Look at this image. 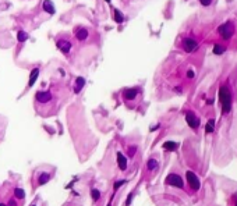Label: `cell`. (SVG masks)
<instances>
[{
  "label": "cell",
  "mask_w": 237,
  "mask_h": 206,
  "mask_svg": "<svg viewBox=\"0 0 237 206\" xmlns=\"http://www.w3.org/2000/svg\"><path fill=\"white\" fill-rule=\"evenodd\" d=\"M137 93H138V91L134 88H130V89H126L124 92H123V98L126 99V100H134L135 96H137Z\"/></svg>",
  "instance_id": "9"
},
{
  "label": "cell",
  "mask_w": 237,
  "mask_h": 206,
  "mask_svg": "<svg viewBox=\"0 0 237 206\" xmlns=\"http://www.w3.org/2000/svg\"><path fill=\"white\" fill-rule=\"evenodd\" d=\"M186 176H187V181H188V185H190L191 190L198 191V188H200V180H198V177L193 171H187Z\"/></svg>",
  "instance_id": "4"
},
{
  "label": "cell",
  "mask_w": 237,
  "mask_h": 206,
  "mask_svg": "<svg viewBox=\"0 0 237 206\" xmlns=\"http://www.w3.org/2000/svg\"><path fill=\"white\" fill-rule=\"evenodd\" d=\"M38 75H39V68H34L32 71H31V75H30V82H28V86H32L34 84H35L36 78H38Z\"/></svg>",
  "instance_id": "13"
},
{
  "label": "cell",
  "mask_w": 237,
  "mask_h": 206,
  "mask_svg": "<svg viewBox=\"0 0 237 206\" xmlns=\"http://www.w3.org/2000/svg\"><path fill=\"white\" fill-rule=\"evenodd\" d=\"M0 206H6V205H4V203H0Z\"/></svg>",
  "instance_id": "29"
},
{
  "label": "cell",
  "mask_w": 237,
  "mask_h": 206,
  "mask_svg": "<svg viewBox=\"0 0 237 206\" xmlns=\"http://www.w3.org/2000/svg\"><path fill=\"white\" fill-rule=\"evenodd\" d=\"M214 127H215V120H209V121L207 123L205 131H207L208 134H211V132H214Z\"/></svg>",
  "instance_id": "19"
},
{
  "label": "cell",
  "mask_w": 237,
  "mask_h": 206,
  "mask_svg": "<svg viewBox=\"0 0 237 206\" xmlns=\"http://www.w3.org/2000/svg\"><path fill=\"white\" fill-rule=\"evenodd\" d=\"M76 38L78 40H85L87 38H88V31H87L85 28H78V30L76 31Z\"/></svg>",
  "instance_id": "12"
},
{
  "label": "cell",
  "mask_w": 237,
  "mask_h": 206,
  "mask_svg": "<svg viewBox=\"0 0 237 206\" xmlns=\"http://www.w3.org/2000/svg\"><path fill=\"white\" fill-rule=\"evenodd\" d=\"M84 84H85V79H84L83 77H78V78L76 79V88H74V92L78 93V92L84 88Z\"/></svg>",
  "instance_id": "15"
},
{
  "label": "cell",
  "mask_w": 237,
  "mask_h": 206,
  "mask_svg": "<svg viewBox=\"0 0 237 206\" xmlns=\"http://www.w3.org/2000/svg\"><path fill=\"white\" fill-rule=\"evenodd\" d=\"M115 21L117 24H122L123 21H124V17H123V14L120 13L117 9H115Z\"/></svg>",
  "instance_id": "16"
},
{
  "label": "cell",
  "mask_w": 237,
  "mask_h": 206,
  "mask_svg": "<svg viewBox=\"0 0 237 206\" xmlns=\"http://www.w3.org/2000/svg\"><path fill=\"white\" fill-rule=\"evenodd\" d=\"M187 75H188V78H193V77H194V71H191L190 70V71L187 72Z\"/></svg>",
  "instance_id": "25"
},
{
  "label": "cell",
  "mask_w": 237,
  "mask_h": 206,
  "mask_svg": "<svg viewBox=\"0 0 237 206\" xmlns=\"http://www.w3.org/2000/svg\"><path fill=\"white\" fill-rule=\"evenodd\" d=\"M14 195H16L17 199H23L24 196H25V192H24V190H21V188H16V190H14Z\"/></svg>",
  "instance_id": "20"
},
{
  "label": "cell",
  "mask_w": 237,
  "mask_h": 206,
  "mask_svg": "<svg viewBox=\"0 0 237 206\" xmlns=\"http://www.w3.org/2000/svg\"><path fill=\"white\" fill-rule=\"evenodd\" d=\"M233 32H234V30L230 23H226L222 26H219V33L223 36V39H230V36L233 35Z\"/></svg>",
  "instance_id": "3"
},
{
  "label": "cell",
  "mask_w": 237,
  "mask_h": 206,
  "mask_svg": "<svg viewBox=\"0 0 237 206\" xmlns=\"http://www.w3.org/2000/svg\"><path fill=\"white\" fill-rule=\"evenodd\" d=\"M122 184H124V181H118V183H116V185H115V188H118V187L122 185Z\"/></svg>",
  "instance_id": "26"
},
{
  "label": "cell",
  "mask_w": 237,
  "mask_h": 206,
  "mask_svg": "<svg viewBox=\"0 0 237 206\" xmlns=\"http://www.w3.org/2000/svg\"><path fill=\"white\" fill-rule=\"evenodd\" d=\"M147 166H148V170H154L155 167L158 166V162L155 160V159H151V160L148 162V164H147Z\"/></svg>",
  "instance_id": "22"
},
{
  "label": "cell",
  "mask_w": 237,
  "mask_h": 206,
  "mask_svg": "<svg viewBox=\"0 0 237 206\" xmlns=\"http://www.w3.org/2000/svg\"><path fill=\"white\" fill-rule=\"evenodd\" d=\"M200 2H201L202 6H209L211 4V0H200Z\"/></svg>",
  "instance_id": "24"
},
{
  "label": "cell",
  "mask_w": 237,
  "mask_h": 206,
  "mask_svg": "<svg viewBox=\"0 0 237 206\" xmlns=\"http://www.w3.org/2000/svg\"><path fill=\"white\" fill-rule=\"evenodd\" d=\"M117 163H118L120 170H126V169H127V159H126L124 155L120 153V152L117 153Z\"/></svg>",
  "instance_id": "11"
},
{
  "label": "cell",
  "mask_w": 237,
  "mask_h": 206,
  "mask_svg": "<svg viewBox=\"0 0 237 206\" xmlns=\"http://www.w3.org/2000/svg\"><path fill=\"white\" fill-rule=\"evenodd\" d=\"M166 184L168 185H173L176 188H183V180H181V177L179 174H169L168 178H166Z\"/></svg>",
  "instance_id": "2"
},
{
  "label": "cell",
  "mask_w": 237,
  "mask_h": 206,
  "mask_svg": "<svg viewBox=\"0 0 237 206\" xmlns=\"http://www.w3.org/2000/svg\"><path fill=\"white\" fill-rule=\"evenodd\" d=\"M131 198H133V194H130V195H129V199H127V205H130V202H131Z\"/></svg>",
  "instance_id": "27"
},
{
  "label": "cell",
  "mask_w": 237,
  "mask_h": 206,
  "mask_svg": "<svg viewBox=\"0 0 237 206\" xmlns=\"http://www.w3.org/2000/svg\"><path fill=\"white\" fill-rule=\"evenodd\" d=\"M43 10L49 14H55V7H53V3L50 0H45L43 2Z\"/></svg>",
  "instance_id": "14"
},
{
  "label": "cell",
  "mask_w": 237,
  "mask_h": 206,
  "mask_svg": "<svg viewBox=\"0 0 237 206\" xmlns=\"http://www.w3.org/2000/svg\"><path fill=\"white\" fill-rule=\"evenodd\" d=\"M91 194H92V199L94 201H98L99 196H101V192H99L98 190H92V191H91Z\"/></svg>",
  "instance_id": "23"
},
{
  "label": "cell",
  "mask_w": 237,
  "mask_h": 206,
  "mask_svg": "<svg viewBox=\"0 0 237 206\" xmlns=\"http://www.w3.org/2000/svg\"><path fill=\"white\" fill-rule=\"evenodd\" d=\"M186 121H187V124L190 125L191 128H198V125H200V120L197 118V116L193 113V111H187L186 113Z\"/></svg>",
  "instance_id": "5"
},
{
  "label": "cell",
  "mask_w": 237,
  "mask_h": 206,
  "mask_svg": "<svg viewBox=\"0 0 237 206\" xmlns=\"http://www.w3.org/2000/svg\"><path fill=\"white\" fill-rule=\"evenodd\" d=\"M223 52H225V47H223V46L215 45V47H214V53H215V54H222Z\"/></svg>",
  "instance_id": "21"
},
{
  "label": "cell",
  "mask_w": 237,
  "mask_h": 206,
  "mask_svg": "<svg viewBox=\"0 0 237 206\" xmlns=\"http://www.w3.org/2000/svg\"><path fill=\"white\" fill-rule=\"evenodd\" d=\"M50 99H52V93L50 92H43V91L36 92V100L39 103H48V102H50Z\"/></svg>",
  "instance_id": "6"
},
{
  "label": "cell",
  "mask_w": 237,
  "mask_h": 206,
  "mask_svg": "<svg viewBox=\"0 0 237 206\" xmlns=\"http://www.w3.org/2000/svg\"><path fill=\"white\" fill-rule=\"evenodd\" d=\"M17 39H18V42H25V40L28 39V33L24 32V31H18V33H17Z\"/></svg>",
  "instance_id": "17"
},
{
  "label": "cell",
  "mask_w": 237,
  "mask_h": 206,
  "mask_svg": "<svg viewBox=\"0 0 237 206\" xmlns=\"http://www.w3.org/2000/svg\"><path fill=\"white\" fill-rule=\"evenodd\" d=\"M49 180H50V174L49 173H41L39 177H38V180H36L35 185H43V184H46Z\"/></svg>",
  "instance_id": "10"
},
{
  "label": "cell",
  "mask_w": 237,
  "mask_h": 206,
  "mask_svg": "<svg viewBox=\"0 0 237 206\" xmlns=\"http://www.w3.org/2000/svg\"><path fill=\"white\" fill-rule=\"evenodd\" d=\"M233 206H237V199H236V201H234V202H233Z\"/></svg>",
  "instance_id": "28"
},
{
  "label": "cell",
  "mask_w": 237,
  "mask_h": 206,
  "mask_svg": "<svg viewBox=\"0 0 237 206\" xmlns=\"http://www.w3.org/2000/svg\"><path fill=\"white\" fill-rule=\"evenodd\" d=\"M57 47H59L63 53H69L70 49H71V43L66 39H59L57 40Z\"/></svg>",
  "instance_id": "8"
},
{
  "label": "cell",
  "mask_w": 237,
  "mask_h": 206,
  "mask_svg": "<svg viewBox=\"0 0 237 206\" xmlns=\"http://www.w3.org/2000/svg\"><path fill=\"white\" fill-rule=\"evenodd\" d=\"M163 148H165L166 151H176L177 149V144H175V142H166V144H163Z\"/></svg>",
  "instance_id": "18"
},
{
  "label": "cell",
  "mask_w": 237,
  "mask_h": 206,
  "mask_svg": "<svg viewBox=\"0 0 237 206\" xmlns=\"http://www.w3.org/2000/svg\"><path fill=\"white\" fill-rule=\"evenodd\" d=\"M183 46H184V50L188 53L194 52L195 49H197V42H195L194 39H191V38H187V39H184V42H183Z\"/></svg>",
  "instance_id": "7"
},
{
  "label": "cell",
  "mask_w": 237,
  "mask_h": 206,
  "mask_svg": "<svg viewBox=\"0 0 237 206\" xmlns=\"http://www.w3.org/2000/svg\"><path fill=\"white\" fill-rule=\"evenodd\" d=\"M219 100L222 103L223 113H229L232 109V95H230V91L226 86H222L219 89Z\"/></svg>",
  "instance_id": "1"
}]
</instances>
